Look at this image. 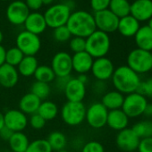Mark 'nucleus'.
<instances>
[{"label":"nucleus","instance_id":"nucleus-1","mask_svg":"<svg viewBox=\"0 0 152 152\" xmlns=\"http://www.w3.org/2000/svg\"><path fill=\"white\" fill-rule=\"evenodd\" d=\"M66 26L72 37L83 39L88 38L97 30L93 15L83 10L72 12Z\"/></svg>","mask_w":152,"mask_h":152},{"label":"nucleus","instance_id":"nucleus-2","mask_svg":"<svg viewBox=\"0 0 152 152\" xmlns=\"http://www.w3.org/2000/svg\"><path fill=\"white\" fill-rule=\"evenodd\" d=\"M111 80L115 91L126 95L136 92L141 82L140 75L127 65L115 69Z\"/></svg>","mask_w":152,"mask_h":152},{"label":"nucleus","instance_id":"nucleus-3","mask_svg":"<svg viewBox=\"0 0 152 152\" xmlns=\"http://www.w3.org/2000/svg\"><path fill=\"white\" fill-rule=\"evenodd\" d=\"M111 40L109 35L99 30H96L91 35L86 38L85 51L94 59L104 57L109 52Z\"/></svg>","mask_w":152,"mask_h":152},{"label":"nucleus","instance_id":"nucleus-4","mask_svg":"<svg viewBox=\"0 0 152 152\" xmlns=\"http://www.w3.org/2000/svg\"><path fill=\"white\" fill-rule=\"evenodd\" d=\"M71 14L70 6L66 3H60L50 6L43 15L46 20L47 26L56 29L66 25Z\"/></svg>","mask_w":152,"mask_h":152},{"label":"nucleus","instance_id":"nucleus-5","mask_svg":"<svg viewBox=\"0 0 152 152\" xmlns=\"http://www.w3.org/2000/svg\"><path fill=\"white\" fill-rule=\"evenodd\" d=\"M86 107L83 102L67 101L61 108L62 120L67 125L77 126L83 123L86 116Z\"/></svg>","mask_w":152,"mask_h":152},{"label":"nucleus","instance_id":"nucleus-6","mask_svg":"<svg viewBox=\"0 0 152 152\" xmlns=\"http://www.w3.org/2000/svg\"><path fill=\"white\" fill-rule=\"evenodd\" d=\"M127 66L136 73L142 74L152 70V52L140 48L132 50L127 56Z\"/></svg>","mask_w":152,"mask_h":152},{"label":"nucleus","instance_id":"nucleus-7","mask_svg":"<svg viewBox=\"0 0 152 152\" xmlns=\"http://www.w3.org/2000/svg\"><path fill=\"white\" fill-rule=\"evenodd\" d=\"M148 104L146 97L139 92H133L124 97L121 109L129 118H135L143 115Z\"/></svg>","mask_w":152,"mask_h":152},{"label":"nucleus","instance_id":"nucleus-8","mask_svg":"<svg viewBox=\"0 0 152 152\" xmlns=\"http://www.w3.org/2000/svg\"><path fill=\"white\" fill-rule=\"evenodd\" d=\"M16 47L24 56H33L39 53L41 48V41L38 35L27 31H21L16 37Z\"/></svg>","mask_w":152,"mask_h":152},{"label":"nucleus","instance_id":"nucleus-9","mask_svg":"<svg viewBox=\"0 0 152 152\" xmlns=\"http://www.w3.org/2000/svg\"><path fill=\"white\" fill-rule=\"evenodd\" d=\"M108 110L101 102H95L86 109L85 120L93 129H100L107 125Z\"/></svg>","mask_w":152,"mask_h":152},{"label":"nucleus","instance_id":"nucleus-10","mask_svg":"<svg viewBox=\"0 0 152 152\" xmlns=\"http://www.w3.org/2000/svg\"><path fill=\"white\" fill-rule=\"evenodd\" d=\"M56 77H67L71 76L72 72V56L65 51H59L52 58L51 65Z\"/></svg>","mask_w":152,"mask_h":152},{"label":"nucleus","instance_id":"nucleus-11","mask_svg":"<svg viewBox=\"0 0 152 152\" xmlns=\"http://www.w3.org/2000/svg\"><path fill=\"white\" fill-rule=\"evenodd\" d=\"M93 16L97 30L107 34L117 31L119 18L115 15L109 9L96 12Z\"/></svg>","mask_w":152,"mask_h":152},{"label":"nucleus","instance_id":"nucleus-12","mask_svg":"<svg viewBox=\"0 0 152 152\" xmlns=\"http://www.w3.org/2000/svg\"><path fill=\"white\" fill-rule=\"evenodd\" d=\"M30 15V10L22 0H15L7 8V18L14 25H23Z\"/></svg>","mask_w":152,"mask_h":152},{"label":"nucleus","instance_id":"nucleus-13","mask_svg":"<svg viewBox=\"0 0 152 152\" xmlns=\"http://www.w3.org/2000/svg\"><path fill=\"white\" fill-rule=\"evenodd\" d=\"M114 71L115 66L113 62L106 56L94 59L91 70L96 80L101 82H106L111 79Z\"/></svg>","mask_w":152,"mask_h":152},{"label":"nucleus","instance_id":"nucleus-14","mask_svg":"<svg viewBox=\"0 0 152 152\" xmlns=\"http://www.w3.org/2000/svg\"><path fill=\"white\" fill-rule=\"evenodd\" d=\"M27 115L19 109H10L4 114V124L12 132H23L28 125Z\"/></svg>","mask_w":152,"mask_h":152},{"label":"nucleus","instance_id":"nucleus-15","mask_svg":"<svg viewBox=\"0 0 152 152\" xmlns=\"http://www.w3.org/2000/svg\"><path fill=\"white\" fill-rule=\"evenodd\" d=\"M140 139L135 134L132 128H125L118 132L115 143L118 148L124 152H132L138 148Z\"/></svg>","mask_w":152,"mask_h":152},{"label":"nucleus","instance_id":"nucleus-16","mask_svg":"<svg viewBox=\"0 0 152 152\" xmlns=\"http://www.w3.org/2000/svg\"><path fill=\"white\" fill-rule=\"evenodd\" d=\"M64 93L68 101L83 102L86 96V84L80 82L77 77L71 78L64 90Z\"/></svg>","mask_w":152,"mask_h":152},{"label":"nucleus","instance_id":"nucleus-17","mask_svg":"<svg viewBox=\"0 0 152 152\" xmlns=\"http://www.w3.org/2000/svg\"><path fill=\"white\" fill-rule=\"evenodd\" d=\"M130 15L140 23L148 22L152 17V0H134L131 4Z\"/></svg>","mask_w":152,"mask_h":152},{"label":"nucleus","instance_id":"nucleus-18","mask_svg":"<svg viewBox=\"0 0 152 152\" xmlns=\"http://www.w3.org/2000/svg\"><path fill=\"white\" fill-rule=\"evenodd\" d=\"M94 58L86 51L75 53L72 56V71L78 74H87L91 72Z\"/></svg>","mask_w":152,"mask_h":152},{"label":"nucleus","instance_id":"nucleus-19","mask_svg":"<svg viewBox=\"0 0 152 152\" xmlns=\"http://www.w3.org/2000/svg\"><path fill=\"white\" fill-rule=\"evenodd\" d=\"M19 76L16 67L5 63L0 66V86L6 89L15 87L18 83Z\"/></svg>","mask_w":152,"mask_h":152},{"label":"nucleus","instance_id":"nucleus-20","mask_svg":"<svg viewBox=\"0 0 152 152\" xmlns=\"http://www.w3.org/2000/svg\"><path fill=\"white\" fill-rule=\"evenodd\" d=\"M23 25H24L25 31L31 33H33L35 35H38V36L43 33L48 28L44 15L39 12L30 13Z\"/></svg>","mask_w":152,"mask_h":152},{"label":"nucleus","instance_id":"nucleus-21","mask_svg":"<svg viewBox=\"0 0 152 152\" xmlns=\"http://www.w3.org/2000/svg\"><path fill=\"white\" fill-rule=\"evenodd\" d=\"M129 124V117L122 109H115L108 111L107 125L115 131H122L127 128Z\"/></svg>","mask_w":152,"mask_h":152},{"label":"nucleus","instance_id":"nucleus-22","mask_svg":"<svg viewBox=\"0 0 152 152\" xmlns=\"http://www.w3.org/2000/svg\"><path fill=\"white\" fill-rule=\"evenodd\" d=\"M140 27V22L137 21L133 16L129 15L127 16L119 19L117 31L122 36L126 38H131L135 36Z\"/></svg>","mask_w":152,"mask_h":152},{"label":"nucleus","instance_id":"nucleus-23","mask_svg":"<svg viewBox=\"0 0 152 152\" xmlns=\"http://www.w3.org/2000/svg\"><path fill=\"white\" fill-rule=\"evenodd\" d=\"M41 100L31 92L23 95L19 101V110L27 115H33L38 112Z\"/></svg>","mask_w":152,"mask_h":152},{"label":"nucleus","instance_id":"nucleus-24","mask_svg":"<svg viewBox=\"0 0 152 152\" xmlns=\"http://www.w3.org/2000/svg\"><path fill=\"white\" fill-rule=\"evenodd\" d=\"M134 39L138 48L152 52V30L147 25L140 27L134 36Z\"/></svg>","mask_w":152,"mask_h":152},{"label":"nucleus","instance_id":"nucleus-25","mask_svg":"<svg viewBox=\"0 0 152 152\" xmlns=\"http://www.w3.org/2000/svg\"><path fill=\"white\" fill-rule=\"evenodd\" d=\"M124 96L121 92L117 91H111L108 92H106L101 99L102 105L108 110H115V109H121L123 103H124Z\"/></svg>","mask_w":152,"mask_h":152},{"label":"nucleus","instance_id":"nucleus-26","mask_svg":"<svg viewBox=\"0 0 152 152\" xmlns=\"http://www.w3.org/2000/svg\"><path fill=\"white\" fill-rule=\"evenodd\" d=\"M38 66L39 62L35 56H24V57L16 68L19 72V75H22L23 77H31V76L34 75Z\"/></svg>","mask_w":152,"mask_h":152},{"label":"nucleus","instance_id":"nucleus-27","mask_svg":"<svg viewBox=\"0 0 152 152\" xmlns=\"http://www.w3.org/2000/svg\"><path fill=\"white\" fill-rule=\"evenodd\" d=\"M8 144L10 147V150L12 151L25 152L30 144V140L25 133H23V132H16L12 134L11 138L8 140Z\"/></svg>","mask_w":152,"mask_h":152},{"label":"nucleus","instance_id":"nucleus-28","mask_svg":"<svg viewBox=\"0 0 152 152\" xmlns=\"http://www.w3.org/2000/svg\"><path fill=\"white\" fill-rule=\"evenodd\" d=\"M58 112V107L56 103L49 100H44L41 101L37 113L47 122L55 119L57 116Z\"/></svg>","mask_w":152,"mask_h":152},{"label":"nucleus","instance_id":"nucleus-29","mask_svg":"<svg viewBox=\"0 0 152 152\" xmlns=\"http://www.w3.org/2000/svg\"><path fill=\"white\" fill-rule=\"evenodd\" d=\"M108 9L120 19L130 15L131 3L128 0H111Z\"/></svg>","mask_w":152,"mask_h":152},{"label":"nucleus","instance_id":"nucleus-30","mask_svg":"<svg viewBox=\"0 0 152 152\" xmlns=\"http://www.w3.org/2000/svg\"><path fill=\"white\" fill-rule=\"evenodd\" d=\"M33 76L35 77L37 82H41L48 84L54 82L55 79L56 78L52 68L49 65H46V64L39 65Z\"/></svg>","mask_w":152,"mask_h":152},{"label":"nucleus","instance_id":"nucleus-31","mask_svg":"<svg viewBox=\"0 0 152 152\" xmlns=\"http://www.w3.org/2000/svg\"><path fill=\"white\" fill-rule=\"evenodd\" d=\"M49 146L51 147L53 151H59L61 149L65 148L66 144H67V139L66 136L58 131H55L53 132H51L48 139H47Z\"/></svg>","mask_w":152,"mask_h":152},{"label":"nucleus","instance_id":"nucleus-32","mask_svg":"<svg viewBox=\"0 0 152 152\" xmlns=\"http://www.w3.org/2000/svg\"><path fill=\"white\" fill-rule=\"evenodd\" d=\"M132 129L140 139L152 137V121L144 120L138 122Z\"/></svg>","mask_w":152,"mask_h":152},{"label":"nucleus","instance_id":"nucleus-33","mask_svg":"<svg viewBox=\"0 0 152 152\" xmlns=\"http://www.w3.org/2000/svg\"><path fill=\"white\" fill-rule=\"evenodd\" d=\"M31 92L32 94H34L36 97H38L42 101L48 98V96L50 95V92H51V88L48 83L35 81L31 85Z\"/></svg>","mask_w":152,"mask_h":152},{"label":"nucleus","instance_id":"nucleus-34","mask_svg":"<svg viewBox=\"0 0 152 152\" xmlns=\"http://www.w3.org/2000/svg\"><path fill=\"white\" fill-rule=\"evenodd\" d=\"M23 57L24 55L17 47L10 48L6 51V64H8L12 66L17 67Z\"/></svg>","mask_w":152,"mask_h":152},{"label":"nucleus","instance_id":"nucleus-35","mask_svg":"<svg viewBox=\"0 0 152 152\" xmlns=\"http://www.w3.org/2000/svg\"><path fill=\"white\" fill-rule=\"evenodd\" d=\"M52 151L53 150L47 140L37 139L30 142L25 152H52Z\"/></svg>","mask_w":152,"mask_h":152},{"label":"nucleus","instance_id":"nucleus-36","mask_svg":"<svg viewBox=\"0 0 152 152\" xmlns=\"http://www.w3.org/2000/svg\"><path fill=\"white\" fill-rule=\"evenodd\" d=\"M53 36L55 40H56L57 42H66L72 38V34L66 25L54 29Z\"/></svg>","mask_w":152,"mask_h":152},{"label":"nucleus","instance_id":"nucleus-37","mask_svg":"<svg viewBox=\"0 0 152 152\" xmlns=\"http://www.w3.org/2000/svg\"><path fill=\"white\" fill-rule=\"evenodd\" d=\"M69 47L70 49L73 52V54L83 52L86 48V39L80 37H72L70 39Z\"/></svg>","mask_w":152,"mask_h":152},{"label":"nucleus","instance_id":"nucleus-38","mask_svg":"<svg viewBox=\"0 0 152 152\" xmlns=\"http://www.w3.org/2000/svg\"><path fill=\"white\" fill-rule=\"evenodd\" d=\"M136 92H139L146 98L152 99V78H148L144 82L141 81Z\"/></svg>","mask_w":152,"mask_h":152},{"label":"nucleus","instance_id":"nucleus-39","mask_svg":"<svg viewBox=\"0 0 152 152\" xmlns=\"http://www.w3.org/2000/svg\"><path fill=\"white\" fill-rule=\"evenodd\" d=\"M82 152H105V148L100 142L97 140H91L83 145Z\"/></svg>","mask_w":152,"mask_h":152},{"label":"nucleus","instance_id":"nucleus-40","mask_svg":"<svg viewBox=\"0 0 152 152\" xmlns=\"http://www.w3.org/2000/svg\"><path fill=\"white\" fill-rule=\"evenodd\" d=\"M29 123H30V125L35 130H41L46 124V121L38 113L31 115Z\"/></svg>","mask_w":152,"mask_h":152},{"label":"nucleus","instance_id":"nucleus-41","mask_svg":"<svg viewBox=\"0 0 152 152\" xmlns=\"http://www.w3.org/2000/svg\"><path fill=\"white\" fill-rule=\"evenodd\" d=\"M111 0H91V7L96 13L108 9Z\"/></svg>","mask_w":152,"mask_h":152},{"label":"nucleus","instance_id":"nucleus-42","mask_svg":"<svg viewBox=\"0 0 152 152\" xmlns=\"http://www.w3.org/2000/svg\"><path fill=\"white\" fill-rule=\"evenodd\" d=\"M137 149L139 152H152V137L140 139Z\"/></svg>","mask_w":152,"mask_h":152},{"label":"nucleus","instance_id":"nucleus-43","mask_svg":"<svg viewBox=\"0 0 152 152\" xmlns=\"http://www.w3.org/2000/svg\"><path fill=\"white\" fill-rule=\"evenodd\" d=\"M24 3L26 4L29 10L31 11H38L43 6L42 0H25Z\"/></svg>","mask_w":152,"mask_h":152},{"label":"nucleus","instance_id":"nucleus-44","mask_svg":"<svg viewBox=\"0 0 152 152\" xmlns=\"http://www.w3.org/2000/svg\"><path fill=\"white\" fill-rule=\"evenodd\" d=\"M71 78H72L71 76H67V77H56V78L55 79L56 88L59 89L60 91H64V88H65L67 83L69 82V80H70Z\"/></svg>","mask_w":152,"mask_h":152},{"label":"nucleus","instance_id":"nucleus-45","mask_svg":"<svg viewBox=\"0 0 152 152\" xmlns=\"http://www.w3.org/2000/svg\"><path fill=\"white\" fill-rule=\"evenodd\" d=\"M13 133H14V132H12V131H11L10 129H8L7 127L4 126V127L1 129V131H0V138H1L2 140H4L8 141L9 139L11 138V136H12Z\"/></svg>","mask_w":152,"mask_h":152},{"label":"nucleus","instance_id":"nucleus-46","mask_svg":"<svg viewBox=\"0 0 152 152\" xmlns=\"http://www.w3.org/2000/svg\"><path fill=\"white\" fill-rule=\"evenodd\" d=\"M6 51L7 49L2 45H0V66L6 63Z\"/></svg>","mask_w":152,"mask_h":152},{"label":"nucleus","instance_id":"nucleus-47","mask_svg":"<svg viewBox=\"0 0 152 152\" xmlns=\"http://www.w3.org/2000/svg\"><path fill=\"white\" fill-rule=\"evenodd\" d=\"M143 115H145L148 116V117L152 116V106H151L150 104H148L147 107H146L145 110H144Z\"/></svg>","mask_w":152,"mask_h":152},{"label":"nucleus","instance_id":"nucleus-48","mask_svg":"<svg viewBox=\"0 0 152 152\" xmlns=\"http://www.w3.org/2000/svg\"><path fill=\"white\" fill-rule=\"evenodd\" d=\"M77 79L80 82H82L83 83H84V84H86L88 83V76H87V74H79Z\"/></svg>","mask_w":152,"mask_h":152},{"label":"nucleus","instance_id":"nucleus-49","mask_svg":"<svg viewBox=\"0 0 152 152\" xmlns=\"http://www.w3.org/2000/svg\"><path fill=\"white\" fill-rule=\"evenodd\" d=\"M5 126L4 124V114L0 112V131Z\"/></svg>","mask_w":152,"mask_h":152},{"label":"nucleus","instance_id":"nucleus-50","mask_svg":"<svg viewBox=\"0 0 152 152\" xmlns=\"http://www.w3.org/2000/svg\"><path fill=\"white\" fill-rule=\"evenodd\" d=\"M53 2H54V0H42V3H43V5H46V6L51 5Z\"/></svg>","mask_w":152,"mask_h":152},{"label":"nucleus","instance_id":"nucleus-51","mask_svg":"<svg viewBox=\"0 0 152 152\" xmlns=\"http://www.w3.org/2000/svg\"><path fill=\"white\" fill-rule=\"evenodd\" d=\"M150 30H152V17L148 21V25H147Z\"/></svg>","mask_w":152,"mask_h":152},{"label":"nucleus","instance_id":"nucleus-52","mask_svg":"<svg viewBox=\"0 0 152 152\" xmlns=\"http://www.w3.org/2000/svg\"><path fill=\"white\" fill-rule=\"evenodd\" d=\"M3 39H4V34H3L2 31L0 30V45H1V43H2V41H3Z\"/></svg>","mask_w":152,"mask_h":152},{"label":"nucleus","instance_id":"nucleus-53","mask_svg":"<svg viewBox=\"0 0 152 152\" xmlns=\"http://www.w3.org/2000/svg\"><path fill=\"white\" fill-rule=\"evenodd\" d=\"M57 152H69V151H67L65 148H64V149H61V150H59V151H57Z\"/></svg>","mask_w":152,"mask_h":152},{"label":"nucleus","instance_id":"nucleus-54","mask_svg":"<svg viewBox=\"0 0 152 152\" xmlns=\"http://www.w3.org/2000/svg\"><path fill=\"white\" fill-rule=\"evenodd\" d=\"M6 152H15V151H12V150H7V151H6Z\"/></svg>","mask_w":152,"mask_h":152},{"label":"nucleus","instance_id":"nucleus-55","mask_svg":"<svg viewBox=\"0 0 152 152\" xmlns=\"http://www.w3.org/2000/svg\"><path fill=\"white\" fill-rule=\"evenodd\" d=\"M0 1H8V0H0Z\"/></svg>","mask_w":152,"mask_h":152},{"label":"nucleus","instance_id":"nucleus-56","mask_svg":"<svg viewBox=\"0 0 152 152\" xmlns=\"http://www.w3.org/2000/svg\"><path fill=\"white\" fill-rule=\"evenodd\" d=\"M150 105H151V106H152V101H151V103H150Z\"/></svg>","mask_w":152,"mask_h":152},{"label":"nucleus","instance_id":"nucleus-57","mask_svg":"<svg viewBox=\"0 0 152 152\" xmlns=\"http://www.w3.org/2000/svg\"><path fill=\"white\" fill-rule=\"evenodd\" d=\"M0 88H1V86H0Z\"/></svg>","mask_w":152,"mask_h":152},{"label":"nucleus","instance_id":"nucleus-58","mask_svg":"<svg viewBox=\"0 0 152 152\" xmlns=\"http://www.w3.org/2000/svg\"><path fill=\"white\" fill-rule=\"evenodd\" d=\"M0 152H1V151H0Z\"/></svg>","mask_w":152,"mask_h":152}]
</instances>
